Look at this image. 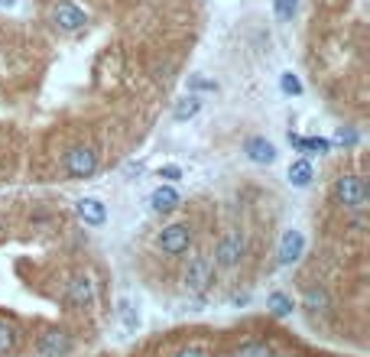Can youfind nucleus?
Here are the masks:
<instances>
[{
  "label": "nucleus",
  "mask_w": 370,
  "mask_h": 357,
  "mask_svg": "<svg viewBox=\"0 0 370 357\" xmlns=\"http://www.w3.org/2000/svg\"><path fill=\"white\" fill-rule=\"evenodd\" d=\"M305 309L308 312H325L328 309V292H325V289H308L305 292Z\"/></svg>",
  "instance_id": "a211bd4d"
},
{
  "label": "nucleus",
  "mask_w": 370,
  "mask_h": 357,
  "mask_svg": "<svg viewBox=\"0 0 370 357\" xmlns=\"http://www.w3.org/2000/svg\"><path fill=\"white\" fill-rule=\"evenodd\" d=\"M335 140H338V143H347V146H354L357 143V133L351 127H341L338 133H335Z\"/></svg>",
  "instance_id": "412c9836"
},
{
  "label": "nucleus",
  "mask_w": 370,
  "mask_h": 357,
  "mask_svg": "<svg viewBox=\"0 0 370 357\" xmlns=\"http://www.w3.org/2000/svg\"><path fill=\"white\" fill-rule=\"evenodd\" d=\"M289 143L299 146V150H302V153H308V156H315V153H328V150H332V143H328V140H322V137H293V133H289Z\"/></svg>",
  "instance_id": "4468645a"
},
{
  "label": "nucleus",
  "mask_w": 370,
  "mask_h": 357,
  "mask_svg": "<svg viewBox=\"0 0 370 357\" xmlns=\"http://www.w3.org/2000/svg\"><path fill=\"white\" fill-rule=\"evenodd\" d=\"M69 302L75 305V309H91V302H94V282L88 280V276H72V282H69Z\"/></svg>",
  "instance_id": "1a4fd4ad"
},
{
  "label": "nucleus",
  "mask_w": 370,
  "mask_h": 357,
  "mask_svg": "<svg viewBox=\"0 0 370 357\" xmlns=\"http://www.w3.org/2000/svg\"><path fill=\"white\" fill-rule=\"evenodd\" d=\"M189 243H192V228H189V224H169V228H162L159 237H156V247H159L162 253H169V257L185 253Z\"/></svg>",
  "instance_id": "20e7f679"
},
{
  "label": "nucleus",
  "mask_w": 370,
  "mask_h": 357,
  "mask_svg": "<svg viewBox=\"0 0 370 357\" xmlns=\"http://www.w3.org/2000/svg\"><path fill=\"white\" fill-rule=\"evenodd\" d=\"M279 88H283L286 94H302V82L293 75V72H283V78H279Z\"/></svg>",
  "instance_id": "aec40b11"
},
{
  "label": "nucleus",
  "mask_w": 370,
  "mask_h": 357,
  "mask_svg": "<svg viewBox=\"0 0 370 357\" xmlns=\"http://www.w3.org/2000/svg\"><path fill=\"white\" fill-rule=\"evenodd\" d=\"M244 153H247V160L257 163V166H270V163L276 160V146H273L270 140H263V137H250V140H247Z\"/></svg>",
  "instance_id": "9b49d317"
},
{
  "label": "nucleus",
  "mask_w": 370,
  "mask_h": 357,
  "mask_svg": "<svg viewBox=\"0 0 370 357\" xmlns=\"http://www.w3.org/2000/svg\"><path fill=\"white\" fill-rule=\"evenodd\" d=\"M94 169H98V153L91 146H72L65 153V172L72 179H88V175H94Z\"/></svg>",
  "instance_id": "7ed1b4c3"
},
{
  "label": "nucleus",
  "mask_w": 370,
  "mask_h": 357,
  "mask_svg": "<svg viewBox=\"0 0 370 357\" xmlns=\"http://www.w3.org/2000/svg\"><path fill=\"white\" fill-rule=\"evenodd\" d=\"M335 195L344 208H354V212L367 208V185H364L361 175H341L335 182Z\"/></svg>",
  "instance_id": "f03ea898"
},
{
  "label": "nucleus",
  "mask_w": 370,
  "mask_h": 357,
  "mask_svg": "<svg viewBox=\"0 0 370 357\" xmlns=\"http://www.w3.org/2000/svg\"><path fill=\"white\" fill-rule=\"evenodd\" d=\"M0 231H4V228H0Z\"/></svg>",
  "instance_id": "bb28decb"
},
{
  "label": "nucleus",
  "mask_w": 370,
  "mask_h": 357,
  "mask_svg": "<svg viewBox=\"0 0 370 357\" xmlns=\"http://www.w3.org/2000/svg\"><path fill=\"white\" fill-rule=\"evenodd\" d=\"M13 348H16V328L7 325V322H0V357L13 354Z\"/></svg>",
  "instance_id": "dca6fc26"
},
{
  "label": "nucleus",
  "mask_w": 370,
  "mask_h": 357,
  "mask_svg": "<svg viewBox=\"0 0 370 357\" xmlns=\"http://www.w3.org/2000/svg\"><path fill=\"white\" fill-rule=\"evenodd\" d=\"M150 208H153V212H159V214L179 208V192L172 189V185H159V189L150 195Z\"/></svg>",
  "instance_id": "f8f14e48"
},
{
  "label": "nucleus",
  "mask_w": 370,
  "mask_h": 357,
  "mask_svg": "<svg viewBox=\"0 0 370 357\" xmlns=\"http://www.w3.org/2000/svg\"><path fill=\"white\" fill-rule=\"evenodd\" d=\"M267 305H270V312L276 315V319H286V315L293 312V299L283 296V292H273V296L267 299Z\"/></svg>",
  "instance_id": "f3484780"
},
{
  "label": "nucleus",
  "mask_w": 370,
  "mask_h": 357,
  "mask_svg": "<svg viewBox=\"0 0 370 357\" xmlns=\"http://www.w3.org/2000/svg\"><path fill=\"white\" fill-rule=\"evenodd\" d=\"M289 182H293V185H308V182H312V163H308V160H296L293 166H289Z\"/></svg>",
  "instance_id": "2eb2a0df"
},
{
  "label": "nucleus",
  "mask_w": 370,
  "mask_h": 357,
  "mask_svg": "<svg viewBox=\"0 0 370 357\" xmlns=\"http://www.w3.org/2000/svg\"><path fill=\"white\" fill-rule=\"evenodd\" d=\"M192 88H195V92H215L218 84L208 82V78H192Z\"/></svg>",
  "instance_id": "b1692460"
},
{
  "label": "nucleus",
  "mask_w": 370,
  "mask_h": 357,
  "mask_svg": "<svg viewBox=\"0 0 370 357\" xmlns=\"http://www.w3.org/2000/svg\"><path fill=\"white\" fill-rule=\"evenodd\" d=\"M120 319H123V325L127 328H137V319H133V312H130V305L127 302H120Z\"/></svg>",
  "instance_id": "5701e85b"
},
{
  "label": "nucleus",
  "mask_w": 370,
  "mask_h": 357,
  "mask_svg": "<svg viewBox=\"0 0 370 357\" xmlns=\"http://www.w3.org/2000/svg\"><path fill=\"white\" fill-rule=\"evenodd\" d=\"M72 351V338L65 331H46L43 338H39V354L43 357H65Z\"/></svg>",
  "instance_id": "6e6552de"
},
{
  "label": "nucleus",
  "mask_w": 370,
  "mask_h": 357,
  "mask_svg": "<svg viewBox=\"0 0 370 357\" xmlns=\"http://www.w3.org/2000/svg\"><path fill=\"white\" fill-rule=\"evenodd\" d=\"M211 276H215V263H211V257H205V253L189 257V266H185V289H189V292L201 296V292L211 286Z\"/></svg>",
  "instance_id": "f257e3e1"
},
{
  "label": "nucleus",
  "mask_w": 370,
  "mask_h": 357,
  "mask_svg": "<svg viewBox=\"0 0 370 357\" xmlns=\"http://www.w3.org/2000/svg\"><path fill=\"white\" fill-rule=\"evenodd\" d=\"M75 212H78V218L85 221V224H91V228H101V224L108 221V208H104L101 198H82V202H75Z\"/></svg>",
  "instance_id": "9d476101"
},
{
  "label": "nucleus",
  "mask_w": 370,
  "mask_h": 357,
  "mask_svg": "<svg viewBox=\"0 0 370 357\" xmlns=\"http://www.w3.org/2000/svg\"><path fill=\"white\" fill-rule=\"evenodd\" d=\"M198 111H201V98H198V94H185V98L176 101V107H172V117H176V121H192Z\"/></svg>",
  "instance_id": "ddd939ff"
},
{
  "label": "nucleus",
  "mask_w": 370,
  "mask_h": 357,
  "mask_svg": "<svg viewBox=\"0 0 370 357\" xmlns=\"http://www.w3.org/2000/svg\"><path fill=\"white\" fill-rule=\"evenodd\" d=\"M52 23H55V30H62V33H78L88 23V16H85V10L75 7L72 0H62V4L52 7Z\"/></svg>",
  "instance_id": "423d86ee"
},
{
  "label": "nucleus",
  "mask_w": 370,
  "mask_h": 357,
  "mask_svg": "<svg viewBox=\"0 0 370 357\" xmlns=\"http://www.w3.org/2000/svg\"><path fill=\"white\" fill-rule=\"evenodd\" d=\"M244 357H270V348H244Z\"/></svg>",
  "instance_id": "393cba45"
},
{
  "label": "nucleus",
  "mask_w": 370,
  "mask_h": 357,
  "mask_svg": "<svg viewBox=\"0 0 370 357\" xmlns=\"http://www.w3.org/2000/svg\"><path fill=\"white\" fill-rule=\"evenodd\" d=\"M244 257V234L240 231H228V234L218 241V251H215V263L221 270H234Z\"/></svg>",
  "instance_id": "39448f33"
},
{
  "label": "nucleus",
  "mask_w": 370,
  "mask_h": 357,
  "mask_svg": "<svg viewBox=\"0 0 370 357\" xmlns=\"http://www.w3.org/2000/svg\"><path fill=\"white\" fill-rule=\"evenodd\" d=\"M179 357H211L205 348H185V351H179Z\"/></svg>",
  "instance_id": "a878e982"
},
{
  "label": "nucleus",
  "mask_w": 370,
  "mask_h": 357,
  "mask_svg": "<svg viewBox=\"0 0 370 357\" xmlns=\"http://www.w3.org/2000/svg\"><path fill=\"white\" fill-rule=\"evenodd\" d=\"M302 251H305V237L299 231H283V237H279V266L296 263Z\"/></svg>",
  "instance_id": "0eeeda50"
},
{
  "label": "nucleus",
  "mask_w": 370,
  "mask_h": 357,
  "mask_svg": "<svg viewBox=\"0 0 370 357\" xmlns=\"http://www.w3.org/2000/svg\"><path fill=\"white\" fill-rule=\"evenodd\" d=\"M296 7H299V0H273V10H276L279 20H293Z\"/></svg>",
  "instance_id": "6ab92c4d"
},
{
  "label": "nucleus",
  "mask_w": 370,
  "mask_h": 357,
  "mask_svg": "<svg viewBox=\"0 0 370 357\" xmlns=\"http://www.w3.org/2000/svg\"><path fill=\"white\" fill-rule=\"evenodd\" d=\"M159 179H169V182H176V179H182V169H179V166H162L159 169Z\"/></svg>",
  "instance_id": "4be33fe9"
}]
</instances>
